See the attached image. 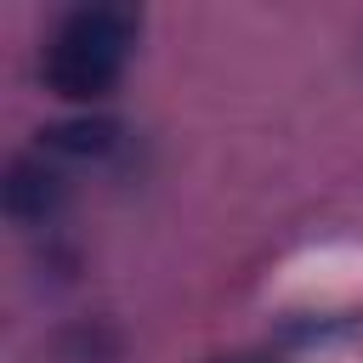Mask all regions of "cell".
Returning <instances> with one entry per match:
<instances>
[{
	"mask_svg": "<svg viewBox=\"0 0 363 363\" xmlns=\"http://www.w3.org/2000/svg\"><path fill=\"white\" fill-rule=\"evenodd\" d=\"M136 45V17L125 6H79L45 45V85L68 102H96L119 85V68Z\"/></svg>",
	"mask_w": 363,
	"mask_h": 363,
	"instance_id": "obj_1",
	"label": "cell"
},
{
	"mask_svg": "<svg viewBox=\"0 0 363 363\" xmlns=\"http://www.w3.org/2000/svg\"><path fill=\"white\" fill-rule=\"evenodd\" d=\"M57 199H62V176L45 164V153L11 159V170H6V210L17 221H45L57 210Z\"/></svg>",
	"mask_w": 363,
	"mask_h": 363,
	"instance_id": "obj_2",
	"label": "cell"
},
{
	"mask_svg": "<svg viewBox=\"0 0 363 363\" xmlns=\"http://www.w3.org/2000/svg\"><path fill=\"white\" fill-rule=\"evenodd\" d=\"M119 136L113 119H68V125H51L40 130V153H57V159H96L108 153Z\"/></svg>",
	"mask_w": 363,
	"mask_h": 363,
	"instance_id": "obj_3",
	"label": "cell"
}]
</instances>
